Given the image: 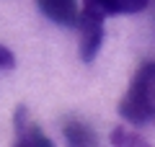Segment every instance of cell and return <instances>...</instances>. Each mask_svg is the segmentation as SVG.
Wrapping results in <instances>:
<instances>
[{"label":"cell","instance_id":"cell-1","mask_svg":"<svg viewBox=\"0 0 155 147\" xmlns=\"http://www.w3.org/2000/svg\"><path fill=\"white\" fill-rule=\"evenodd\" d=\"M119 116L132 126H142L155 116V62H145L134 72L119 101Z\"/></svg>","mask_w":155,"mask_h":147},{"label":"cell","instance_id":"cell-2","mask_svg":"<svg viewBox=\"0 0 155 147\" xmlns=\"http://www.w3.org/2000/svg\"><path fill=\"white\" fill-rule=\"evenodd\" d=\"M104 18L106 13L96 5L93 0H85L83 11L78 13V31H80V60L93 62L104 44Z\"/></svg>","mask_w":155,"mask_h":147},{"label":"cell","instance_id":"cell-3","mask_svg":"<svg viewBox=\"0 0 155 147\" xmlns=\"http://www.w3.org/2000/svg\"><path fill=\"white\" fill-rule=\"evenodd\" d=\"M36 5L57 26H75L78 23V13H80L78 0H36Z\"/></svg>","mask_w":155,"mask_h":147},{"label":"cell","instance_id":"cell-4","mask_svg":"<svg viewBox=\"0 0 155 147\" xmlns=\"http://www.w3.org/2000/svg\"><path fill=\"white\" fill-rule=\"evenodd\" d=\"M13 126H16V145H41V147L52 145L49 137L41 134L34 121H28L26 106H18L16 109V114H13Z\"/></svg>","mask_w":155,"mask_h":147},{"label":"cell","instance_id":"cell-5","mask_svg":"<svg viewBox=\"0 0 155 147\" xmlns=\"http://www.w3.org/2000/svg\"><path fill=\"white\" fill-rule=\"evenodd\" d=\"M106 16H119V13H140L150 5V0H93Z\"/></svg>","mask_w":155,"mask_h":147},{"label":"cell","instance_id":"cell-6","mask_svg":"<svg viewBox=\"0 0 155 147\" xmlns=\"http://www.w3.org/2000/svg\"><path fill=\"white\" fill-rule=\"evenodd\" d=\"M62 132H65V139L70 142V145H75V147H85V145H96V142H98V137H96L85 124H80V121H67V124L62 126Z\"/></svg>","mask_w":155,"mask_h":147},{"label":"cell","instance_id":"cell-7","mask_svg":"<svg viewBox=\"0 0 155 147\" xmlns=\"http://www.w3.org/2000/svg\"><path fill=\"white\" fill-rule=\"evenodd\" d=\"M111 142H114V145H129V142H137V145H140L142 139H140V137H134V134H127L124 129H116L114 134H111Z\"/></svg>","mask_w":155,"mask_h":147},{"label":"cell","instance_id":"cell-8","mask_svg":"<svg viewBox=\"0 0 155 147\" xmlns=\"http://www.w3.org/2000/svg\"><path fill=\"white\" fill-rule=\"evenodd\" d=\"M16 65V57H13V52L8 47H3L0 44V70H11V67Z\"/></svg>","mask_w":155,"mask_h":147}]
</instances>
